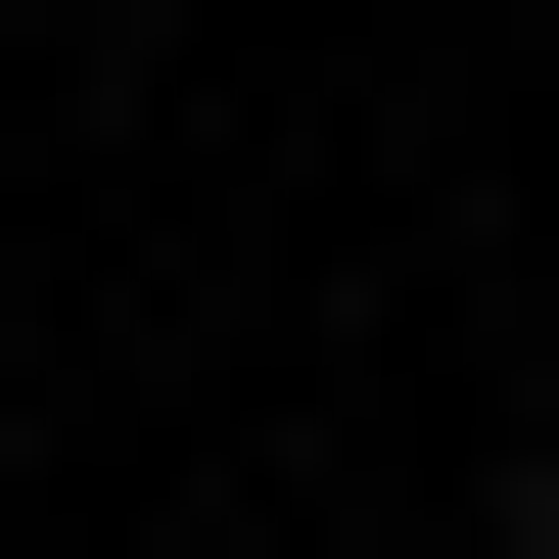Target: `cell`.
<instances>
[{"label":"cell","mask_w":559,"mask_h":559,"mask_svg":"<svg viewBox=\"0 0 559 559\" xmlns=\"http://www.w3.org/2000/svg\"><path fill=\"white\" fill-rule=\"evenodd\" d=\"M513 559H559V419H513Z\"/></svg>","instance_id":"6da1fadb"}]
</instances>
